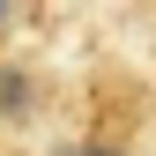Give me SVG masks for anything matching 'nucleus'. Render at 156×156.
Masks as SVG:
<instances>
[{
  "instance_id": "nucleus-1",
  "label": "nucleus",
  "mask_w": 156,
  "mask_h": 156,
  "mask_svg": "<svg viewBox=\"0 0 156 156\" xmlns=\"http://www.w3.org/2000/svg\"><path fill=\"white\" fill-rule=\"evenodd\" d=\"M74 156H119V149H74Z\"/></svg>"
},
{
  "instance_id": "nucleus-2",
  "label": "nucleus",
  "mask_w": 156,
  "mask_h": 156,
  "mask_svg": "<svg viewBox=\"0 0 156 156\" xmlns=\"http://www.w3.org/2000/svg\"><path fill=\"white\" fill-rule=\"evenodd\" d=\"M60 156H74V149H60Z\"/></svg>"
},
{
  "instance_id": "nucleus-3",
  "label": "nucleus",
  "mask_w": 156,
  "mask_h": 156,
  "mask_svg": "<svg viewBox=\"0 0 156 156\" xmlns=\"http://www.w3.org/2000/svg\"><path fill=\"white\" fill-rule=\"evenodd\" d=\"M0 23H8V15H0Z\"/></svg>"
}]
</instances>
